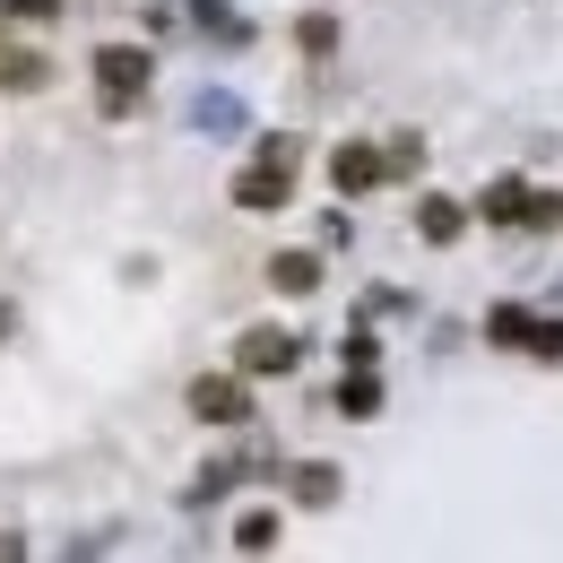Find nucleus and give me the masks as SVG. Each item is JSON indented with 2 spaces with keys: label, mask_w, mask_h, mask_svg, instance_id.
I'll list each match as a JSON object with an SVG mask.
<instances>
[{
  "label": "nucleus",
  "mask_w": 563,
  "mask_h": 563,
  "mask_svg": "<svg viewBox=\"0 0 563 563\" xmlns=\"http://www.w3.org/2000/svg\"><path fill=\"white\" fill-rule=\"evenodd\" d=\"M295 165H303V147L286 140V131H269V140H261V165H243V174H234V209H286V200H295Z\"/></svg>",
  "instance_id": "obj_1"
},
{
  "label": "nucleus",
  "mask_w": 563,
  "mask_h": 563,
  "mask_svg": "<svg viewBox=\"0 0 563 563\" xmlns=\"http://www.w3.org/2000/svg\"><path fill=\"white\" fill-rule=\"evenodd\" d=\"M147 70H156V62H147L140 44H104V53H96V87H104V113H131V96L147 87Z\"/></svg>",
  "instance_id": "obj_2"
},
{
  "label": "nucleus",
  "mask_w": 563,
  "mask_h": 563,
  "mask_svg": "<svg viewBox=\"0 0 563 563\" xmlns=\"http://www.w3.org/2000/svg\"><path fill=\"white\" fill-rule=\"evenodd\" d=\"M191 417L200 424H243L252 417V373H200V382H191Z\"/></svg>",
  "instance_id": "obj_3"
},
{
  "label": "nucleus",
  "mask_w": 563,
  "mask_h": 563,
  "mask_svg": "<svg viewBox=\"0 0 563 563\" xmlns=\"http://www.w3.org/2000/svg\"><path fill=\"white\" fill-rule=\"evenodd\" d=\"M303 364V339H286V330H243V347H234V373H252V382H278Z\"/></svg>",
  "instance_id": "obj_4"
},
{
  "label": "nucleus",
  "mask_w": 563,
  "mask_h": 563,
  "mask_svg": "<svg viewBox=\"0 0 563 563\" xmlns=\"http://www.w3.org/2000/svg\"><path fill=\"white\" fill-rule=\"evenodd\" d=\"M330 183H339L347 200H364V191H382V183H390V156H382L373 140H347L339 156H330Z\"/></svg>",
  "instance_id": "obj_5"
},
{
  "label": "nucleus",
  "mask_w": 563,
  "mask_h": 563,
  "mask_svg": "<svg viewBox=\"0 0 563 563\" xmlns=\"http://www.w3.org/2000/svg\"><path fill=\"white\" fill-rule=\"evenodd\" d=\"M417 234L424 243H460V234H468V209H460L451 191H424L417 200Z\"/></svg>",
  "instance_id": "obj_6"
},
{
  "label": "nucleus",
  "mask_w": 563,
  "mask_h": 563,
  "mask_svg": "<svg viewBox=\"0 0 563 563\" xmlns=\"http://www.w3.org/2000/svg\"><path fill=\"white\" fill-rule=\"evenodd\" d=\"M269 286H278V295H321V261H312V252H278V261H269Z\"/></svg>",
  "instance_id": "obj_7"
},
{
  "label": "nucleus",
  "mask_w": 563,
  "mask_h": 563,
  "mask_svg": "<svg viewBox=\"0 0 563 563\" xmlns=\"http://www.w3.org/2000/svg\"><path fill=\"white\" fill-rule=\"evenodd\" d=\"M339 417H355V424L382 417V382H373V364H355L347 382H339Z\"/></svg>",
  "instance_id": "obj_8"
},
{
  "label": "nucleus",
  "mask_w": 563,
  "mask_h": 563,
  "mask_svg": "<svg viewBox=\"0 0 563 563\" xmlns=\"http://www.w3.org/2000/svg\"><path fill=\"white\" fill-rule=\"evenodd\" d=\"M486 217H494V225H529V183H520V174L486 183Z\"/></svg>",
  "instance_id": "obj_9"
},
{
  "label": "nucleus",
  "mask_w": 563,
  "mask_h": 563,
  "mask_svg": "<svg viewBox=\"0 0 563 563\" xmlns=\"http://www.w3.org/2000/svg\"><path fill=\"white\" fill-rule=\"evenodd\" d=\"M529 321H538L529 303H494V312H486V339H494V347H529Z\"/></svg>",
  "instance_id": "obj_10"
},
{
  "label": "nucleus",
  "mask_w": 563,
  "mask_h": 563,
  "mask_svg": "<svg viewBox=\"0 0 563 563\" xmlns=\"http://www.w3.org/2000/svg\"><path fill=\"white\" fill-rule=\"evenodd\" d=\"M295 503H312V511L339 503V468H330V460H303V468H295Z\"/></svg>",
  "instance_id": "obj_11"
},
{
  "label": "nucleus",
  "mask_w": 563,
  "mask_h": 563,
  "mask_svg": "<svg viewBox=\"0 0 563 563\" xmlns=\"http://www.w3.org/2000/svg\"><path fill=\"white\" fill-rule=\"evenodd\" d=\"M234 547H243V555H269V547H278V511H243V520H234Z\"/></svg>",
  "instance_id": "obj_12"
},
{
  "label": "nucleus",
  "mask_w": 563,
  "mask_h": 563,
  "mask_svg": "<svg viewBox=\"0 0 563 563\" xmlns=\"http://www.w3.org/2000/svg\"><path fill=\"white\" fill-rule=\"evenodd\" d=\"M295 44H303L312 62H330V53H339V18H303V26H295Z\"/></svg>",
  "instance_id": "obj_13"
},
{
  "label": "nucleus",
  "mask_w": 563,
  "mask_h": 563,
  "mask_svg": "<svg viewBox=\"0 0 563 563\" xmlns=\"http://www.w3.org/2000/svg\"><path fill=\"white\" fill-rule=\"evenodd\" d=\"M53 78V62H35V53H9L0 62V87H44Z\"/></svg>",
  "instance_id": "obj_14"
},
{
  "label": "nucleus",
  "mask_w": 563,
  "mask_h": 563,
  "mask_svg": "<svg viewBox=\"0 0 563 563\" xmlns=\"http://www.w3.org/2000/svg\"><path fill=\"white\" fill-rule=\"evenodd\" d=\"M520 355H538V364H563V321H529V347Z\"/></svg>",
  "instance_id": "obj_15"
},
{
  "label": "nucleus",
  "mask_w": 563,
  "mask_h": 563,
  "mask_svg": "<svg viewBox=\"0 0 563 563\" xmlns=\"http://www.w3.org/2000/svg\"><path fill=\"white\" fill-rule=\"evenodd\" d=\"M529 225L555 234V225H563V191H529Z\"/></svg>",
  "instance_id": "obj_16"
},
{
  "label": "nucleus",
  "mask_w": 563,
  "mask_h": 563,
  "mask_svg": "<svg viewBox=\"0 0 563 563\" xmlns=\"http://www.w3.org/2000/svg\"><path fill=\"white\" fill-rule=\"evenodd\" d=\"M62 0H9V18H53Z\"/></svg>",
  "instance_id": "obj_17"
}]
</instances>
